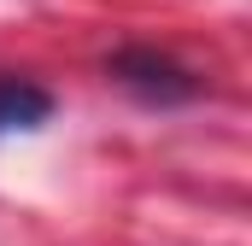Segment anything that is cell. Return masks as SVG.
<instances>
[{
	"label": "cell",
	"instance_id": "obj_1",
	"mask_svg": "<svg viewBox=\"0 0 252 246\" xmlns=\"http://www.w3.org/2000/svg\"><path fill=\"white\" fill-rule=\"evenodd\" d=\"M106 70H112L118 88H129L147 106H188V100H199V88H205L188 64H176L170 53H153V47H124V53H112Z\"/></svg>",
	"mask_w": 252,
	"mask_h": 246
},
{
	"label": "cell",
	"instance_id": "obj_2",
	"mask_svg": "<svg viewBox=\"0 0 252 246\" xmlns=\"http://www.w3.org/2000/svg\"><path fill=\"white\" fill-rule=\"evenodd\" d=\"M53 112H59V100H53L41 82H30V76H18V70H0V141L53 123Z\"/></svg>",
	"mask_w": 252,
	"mask_h": 246
}]
</instances>
